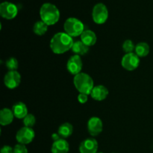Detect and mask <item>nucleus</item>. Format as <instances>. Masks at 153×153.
Wrapping results in <instances>:
<instances>
[{"label":"nucleus","mask_w":153,"mask_h":153,"mask_svg":"<svg viewBox=\"0 0 153 153\" xmlns=\"http://www.w3.org/2000/svg\"><path fill=\"white\" fill-rule=\"evenodd\" d=\"M88 95L85 94H79L78 95V101L81 103V104H85L88 102Z\"/></svg>","instance_id":"26"},{"label":"nucleus","mask_w":153,"mask_h":153,"mask_svg":"<svg viewBox=\"0 0 153 153\" xmlns=\"http://www.w3.org/2000/svg\"><path fill=\"white\" fill-rule=\"evenodd\" d=\"M81 40L88 46H94L97 40V37L95 32L91 30H85L81 35Z\"/></svg>","instance_id":"16"},{"label":"nucleus","mask_w":153,"mask_h":153,"mask_svg":"<svg viewBox=\"0 0 153 153\" xmlns=\"http://www.w3.org/2000/svg\"><path fill=\"white\" fill-rule=\"evenodd\" d=\"M12 111L15 117L18 119H24V117L28 114L26 105L22 102H17L15 103L12 107Z\"/></svg>","instance_id":"15"},{"label":"nucleus","mask_w":153,"mask_h":153,"mask_svg":"<svg viewBox=\"0 0 153 153\" xmlns=\"http://www.w3.org/2000/svg\"><path fill=\"white\" fill-rule=\"evenodd\" d=\"M21 82V76L17 71H8L4 78V85L9 89L17 88Z\"/></svg>","instance_id":"10"},{"label":"nucleus","mask_w":153,"mask_h":153,"mask_svg":"<svg viewBox=\"0 0 153 153\" xmlns=\"http://www.w3.org/2000/svg\"><path fill=\"white\" fill-rule=\"evenodd\" d=\"M121 64L125 70L133 71L138 67L140 64V58L135 53H127L123 57Z\"/></svg>","instance_id":"8"},{"label":"nucleus","mask_w":153,"mask_h":153,"mask_svg":"<svg viewBox=\"0 0 153 153\" xmlns=\"http://www.w3.org/2000/svg\"><path fill=\"white\" fill-rule=\"evenodd\" d=\"M83 63H82L81 56L77 55H74L69 58L67 64V69L69 73L72 75L76 76L79 73H82Z\"/></svg>","instance_id":"9"},{"label":"nucleus","mask_w":153,"mask_h":153,"mask_svg":"<svg viewBox=\"0 0 153 153\" xmlns=\"http://www.w3.org/2000/svg\"><path fill=\"white\" fill-rule=\"evenodd\" d=\"M103 123L100 118L93 117L88 122V130L89 134L93 137L99 135L102 131Z\"/></svg>","instance_id":"11"},{"label":"nucleus","mask_w":153,"mask_h":153,"mask_svg":"<svg viewBox=\"0 0 153 153\" xmlns=\"http://www.w3.org/2000/svg\"><path fill=\"white\" fill-rule=\"evenodd\" d=\"M134 51H135V54L139 58L140 57H146V55H149L150 48H149L148 43H145V42H140L136 45Z\"/></svg>","instance_id":"20"},{"label":"nucleus","mask_w":153,"mask_h":153,"mask_svg":"<svg viewBox=\"0 0 153 153\" xmlns=\"http://www.w3.org/2000/svg\"><path fill=\"white\" fill-rule=\"evenodd\" d=\"M97 153H103V152H97Z\"/></svg>","instance_id":"29"},{"label":"nucleus","mask_w":153,"mask_h":153,"mask_svg":"<svg viewBox=\"0 0 153 153\" xmlns=\"http://www.w3.org/2000/svg\"><path fill=\"white\" fill-rule=\"evenodd\" d=\"M13 153H28V149L25 145L18 143L13 148Z\"/></svg>","instance_id":"25"},{"label":"nucleus","mask_w":153,"mask_h":153,"mask_svg":"<svg viewBox=\"0 0 153 153\" xmlns=\"http://www.w3.org/2000/svg\"><path fill=\"white\" fill-rule=\"evenodd\" d=\"M5 65L9 71H16L19 67V62L15 58H10L6 61Z\"/></svg>","instance_id":"22"},{"label":"nucleus","mask_w":153,"mask_h":153,"mask_svg":"<svg viewBox=\"0 0 153 153\" xmlns=\"http://www.w3.org/2000/svg\"><path fill=\"white\" fill-rule=\"evenodd\" d=\"M74 41L66 32L56 33L50 40V48L57 55H61L72 49Z\"/></svg>","instance_id":"1"},{"label":"nucleus","mask_w":153,"mask_h":153,"mask_svg":"<svg viewBox=\"0 0 153 153\" xmlns=\"http://www.w3.org/2000/svg\"><path fill=\"white\" fill-rule=\"evenodd\" d=\"M18 8L16 4L10 1H4L0 4V15L6 19H12L16 16Z\"/></svg>","instance_id":"7"},{"label":"nucleus","mask_w":153,"mask_h":153,"mask_svg":"<svg viewBox=\"0 0 153 153\" xmlns=\"http://www.w3.org/2000/svg\"><path fill=\"white\" fill-rule=\"evenodd\" d=\"M108 95V90L103 85H97L91 91V96L96 101H102Z\"/></svg>","instance_id":"13"},{"label":"nucleus","mask_w":153,"mask_h":153,"mask_svg":"<svg viewBox=\"0 0 153 153\" xmlns=\"http://www.w3.org/2000/svg\"><path fill=\"white\" fill-rule=\"evenodd\" d=\"M34 136H35V133L32 128L24 126L16 132V140L19 143L26 145L32 142Z\"/></svg>","instance_id":"6"},{"label":"nucleus","mask_w":153,"mask_h":153,"mask_svg":"<svg viewBox=\"0 0 153 153\" xmlns=\"http://www.w3.org/2000/svg\"><path fill=\"white\" fill-rule=\"evenodd\" d=\"M123 49L126 53H131L135 49V46L131 40H126L123 44Z\"/></svg>","instance_id":"24"},{"label":"nucleus","mask_w":153,"mask_h":153,"mask_svg":"<svg viewBox=\"0 0 153 153\" xmlns=\"http://www.w3.org/2000/svg\"><path fill=\"white\" fill-rule=\"evenodd\" d=\"M70 149L69 143L65 139L61 138L52 143L51 152L52 153H68Z\"/></svg>","instance_id":"14"},{"label":"nucleus","mask_w":153,"mask_h":153,"mask_svg":"<svg viewBox=\"0 0 153 153\" xmlns=\"http://www.w3.org/2000/svg\"><path fill=\"white\" fill-rule=\"evenodd\" d=\"M1 153H13V148L10 146H4L1 149Z\"/></svg>","instance_id":"27"},{"label":"nucleus","mask_w":153,"mask_h":153,"mask_svg":"<svg viewBox=\"0 0 153 153\" xmlns=\"http://www.w3.org/2000/svg\"><path fill=\"white\" fill-rule=\"evenodd\" d=\"M36 123V118L32 114H28L23 119V124L25 126L32 128Z\"/></svg>","instance_id":"23"},{"label":"nucleus","mask_w":153,"mask_h":153,"mask_svg":"<svg viewBox=\"0 0 153 153\" xmlns=\"http://www.w3.org/2000/svg\"><path fill=\"white\" fill-rule=\"evenodd\" d=\"M13 117L14 114L13 111L7 108L1 109L0 111V124L3 126L9 125L13 122Z\"/></svg>","instance_id":"17"},{"label":"nucleus","mask_w":153,"mask_h":153,"mask_svg":"<svg viewBox=\"0 0 153 153\" xmlns=\"http://www.w3.org/2000/svg\"><path fill=\"white\" fill-rule=\"evenodd\" d=\"M73 83L76 90L80 94H85L87 95H91V91L94 89V80L91 76L85 73H80L75 76L73 79Z\"/></svg>","instance_id":"3"},{"label":"nucleus","mask_w":153,"mask_h":153,"mask_svg":"<svg viewBox=\"0 0 153 153\" xmlns=\"http://www.w3.org/2000/svg\"><path fill=\"white\" fill-rule=\"evenodd\" d=\"M48 30V25L43 22L42 20L37 21L34 23V27H33V31L34 34L38 36H42L46 33Z\"/></svg>","instance_id":"21"},{"label":"nucleus","mask_w":153,"mask_h":153,"mask_svg":"<svg viewBox=\"0 0 153 153\" xmlns=\"http://www.w3.org/2000/svg\"><path fill=\"white\" fill-rule=\"evenodd\" d=\"M73 132V126L72 124L69 123H64L62 125L60 126L58 128V133L60 134L61 138L66 139L67 137L72 135Z\"/></svg>","instance_id":"19"},{"label":"nucleus","mask_w":153,"mask_h":153,"mask_svg":"<svg viewBox=\"0 0 153 153\" xmlns=\"http://www.w3.org/2000/svg\"><path fill=\"white\" fill-rule=\"evenodd\" d=\"M93 20L95 23L102 25L107 21L108 18V10L103 3L95 4L92 11Z\"/></svg>","instance_id":"5"},{"label":"nucleus","mask_w":153,"mask_h":153,"mask_svg":"<svg viewBox=\"0 0 153 153\" xmlns=\"http://www.w3.org/2000/svg\"><path fill=\"white\" fill-rule=\"evenodd\" d=\"M64 29L70 37H76L82 35L85 31V25L83 22L77 18L70 17L64 22Z\"/></svg>","instance_id":"4"},{"label":"nucleus","mask_w":153,"mask_h":153,"mask_svg":"<svg viewBox=\"0 0 153 153\" xmlns=\"http://www.w3.org/2000/svg\"><path fill=\"white\" fill-rule=\"evenodd\" d=\"M98 150V142L93 137L84 140L79 146L80 153H97Z\"/></svg>","instance_id":"12"},{"label":"nucleus","mask_w":153,"mask_h":153,"mask_svg":"<svg viewBox=\"0 0 153 153\" xmlns=\"http://www.w3.org/2000/svg\"><path fill=\"white\" fill-rule=\"evenodd\" d=\"M72 51L73 53H75V55L82 56V55H85L88 53L89 51V46L85 45L82 40H78L73 43Z\"/></svg>","instance_id":"18"},{"label":"nucleus","mask_w":153,"mask_h":153,"mask_svg":"<svg viewBox=\"0 0 153 153\" xmlns=\"http://www.w3.org/2000/svg\"><path fill=\"white\" fill-rule=\"evenodd\" d=\"M40 19L46 25H52L58 22L60 19V11L58 7L52 3H44L40 10Z\"/></svg>","instance_id":"2"},{"label":"nucleus","mask_w":153,"mask_h":153,"mask_svg":"<svg viewBox=\"0 0 153 153\" xmlns=\"http://www.w3.org/2000/svg\"><path fill=\"white\" fill-rule=\"evenodd\" d=\"M52 138L54 141H57V140H60L61 138L60 134L58 133H54V134H52Z\"/></svg>","instance_id":"28"}]
</instances>
